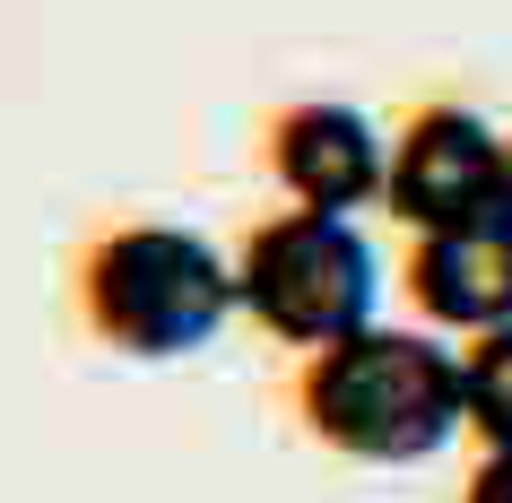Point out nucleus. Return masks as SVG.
<instances>
[{
  "label": "nucleus",
  "mask_w": 512,
  "mask_h": 503,
  "mask_svg": "<svg viewBox=\"0 0 512 503\" xmlns=\"http://www.w3.org/2000/svg\"><path fill=\"white\" fill-rule=\"evenodd\" d=\"M243 313L235 261L174 217H113L70 252V321L105 356L174 365Z\"/></svg>",
  "instance_id": "obj_1"
},
{
  "label": "nucleus",
  "mask_w": 512,
  "mask_h": 503,
  "mask_svg": "<svg viewBox=\"0 0 512 503\" xmlns=\"http://www.w3.org/2000/svg\"><path fill=\"white\" fill-rule=\"evenodd\" d=\"M296 425L339 460H365V469H400V460H434L469 425V382H460V356L434 330H356V339H330L296 365Z\"/></svg>",
  "instance_id": "obj_2"
},
{
  "label": "nucleus",
  "mask_w": 512,
  "mask_h": 503,
  "mask_svg": "<svg viewBox=\"0 0 512 503\" xmlns=\"http://www.w3.org/2000/svg\"><path fill=\"white\" fill-rule=\"evenodd\" d=\"M374 243L356 235L348 217L330 209H278V217H252L235 243V295L243 313L261 321L278 347H313L330 339H356V330H374Z\"/></svg>",
  "instance_id": "obj_3"
},
{
  "label": "nucleus",
  "mask_w": 512,
  "mask_h": 503,
  "mask_svg": "<svg viewBox=\"0 0 512 503\" xmlns=\"http://www.w3.org/2000/svg\"><path fill=\"white\" fill-rule=\"evenodd\" d=\"M495 183H504V131H486L469 105L434 96V105H417L400 122V139H391L382 209L400 217L408 235H443V226L495 217Z\"/></svg>",
  "instance_id": "obj_4"
},
{
  "label": "nucleus",
  "mask_w": 512,
  "mask_h": 503,
  "mask_svg": "<svg viewBox=\"0 0 512 503\" xmlns=\"http://www.w3.org/2000/svg\"><path fill=\"white\" fill-rule=\"evenodd\" d=\"M261 165H270V183L287 191V209L356 217L365 200H382V183H391V139H382L356 105L296 96V105H278L270 122H261Z\"/></svg>",
  "instance_id": "obj_5"
},
{
  "label": "nucleus",
  "mask_w": 512,
  "mask_h": 503,
  "mask_svg": "<svg viewBox=\"0 0 512 503\" xmlns=\"http://www.w3.org/2000/svg\"><path fill=\"white\" fill-rule=\"evenodd\" d=\"M408 304L434 330H460V339L512 330V226L478 217V226L417 235L408 243Z\"/></svg>",
  "instance_id": "obj_6"
},
{
  "label": "nucleus",
  "mask_w": 512,
  "mask_h": 503,
  "mask_svg": "<svg viewBox=\"0 0 512 503\" xmlns=\"http://www.w3.org/2000/svg\"><path fill=\"white\" fill-rule=\"evenodd\" d=\"M460 382H469V434L486 451H512V330L460 347Z\"/></svg>",
  "instance_id": "obj_7"
},
{
  "label": "nucleus",
  "mask_w": 512,
  "mask_h": 503,
  "mask_svg": "<svg viewBox=\"0 0 512 503\" xmlns=\"http://www.w3.org/2000/svg\"><path fill=\"white\" fill-rule=\"evenodd\" d=\"M460 503H512V451H486L469 469V486H460Z\"/></svg>",
  "instance_id": "obj_8"
},
{
  "label": "nucleus",
  "mask_w": 512,
  "mask_h": 503,
  "mask_svg": "<svg viewBox=\"0 0 512 503\" xmlns=\"http://www.w3.org/2000/svg\"><path fill=\"white\" fill-rule=\"evenodd\" d=\"M495 217L512 226V131H504V183H495Z\"/></svg>",
  "instance_id": "obj_9"
}]
</instances>
